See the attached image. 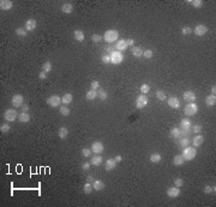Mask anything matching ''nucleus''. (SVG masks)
I'll list each match as a JSON object with an SVG mask.
<instances>
[{"label": "nucleus", "instance_id": "1", "mask_svg": "<svg viewBox=\"0 0 216 207\" xmlns=\"http://www.w3.org/2000/svg\"><path fill=\"white\" fill-rule=\"evenodd\" d=\"M118 36H119V31H118V30H115V29H109V30H107V31L103 34L102 39H103L106 42H108V43H112V42H114V41L118 40Z\"/></svg>", "mask_w": 216, "mask_h": 207}, {"label": "nucleus", "instance_id": "2", "mask_svg": "<svg viewBox=\"0 0 216 207\" xmlns=\"http://www.w3.org/2000/svg\"><path fill=\"white\" fill-rule=\"evenodd\" d=\"M184 157V159L186 160V162H191V160H193L196 158V155H197V151H196V148L195 147H190V146H187V147H185L184 148V151H183V154H181Z\"/></svg>", "mask_w": 216, "mask_h": 207}, {"label": "nucleus", "instance_id": "3", "mask_svg": "<svg viewBox=\"0 0 216 207\" xmlns=\"http://www.w3.org/2000/svg\"><path fill=\"white\" fill-rule=\"evenodd\" d=\"M110 63L112 64H114V65H118V64H120L122 60H124V54H122V52H120V51H113L112 53H110Z\"/></svg>", "mask_w": 216, "mask_h": 207}, {"label": "nucleus", "instance_id": "4", "mask_svg": "<svg viewBox=\"0 0 216 207\" xmlns=\"http://www.w3.org/2000/svg\"><path fill=\"white\" fill-rule=\"evenodd\" d=\"M198 112V106L196 105L195 102H189L187 105L185 106V110H184V113L186 114L187 117H192Z\"/></svg>", "mask_w": 216, "mask_h": 207}, {"label": "nucleus", "instance_id": "5", "mask_svg": "<svg viewBox=\"0 0 216 207\" xmlns=\"http://www.w3.org/2000/svg\"><path fill=\"white\" fill-rule=\"evenodd\" d=\"M18 114H19V113H18L16 110L8 108V110H6L5 113H4V118H5L6 122H15V121L18 118Z\"/></svg>", "mask_w": 216, "mask_h": 207}, {"label": "nucleus", "instance_id": "6", "mask_svg": "<svg viewBox=\"0 0 216 207\" xmlns=\"http://www.w3.org/2000/svg\"><path fill=\"white\" fill-rule=\"evenodd\" d=\"M189 134V131H185L180 128H172L170 129V137H173V139H183L185 137V135Z\"/></svg>", "mask_w": 216, "mask_h": 207}, {"label": "nucleus", "instance_id": "7", "mask_svg": "<svg viewBox=\"0 0 216 207\" xmlns=\"http://www.w3.org/2000/svg\"><path fill=\"white\" fill-rule=\"evenodd\" d=\"M60 102H61V98L59 95H52L47 99V104L51 107H60Z\"/></svg>", "mask_w": 216, "mask_h": 207}, {"label": "nucleus", "instance_id": "8", "mask_svg": "<svg viewBox=\"0 0 216 207\" xmlns=\"http://www.w3.org/2000/svg\"><path fill=\"white\" fill-rule=\"evenodd\" d=\"M146 105H148V98H146V95L145 94H141L137 98V100H136V107H137L138 110H142Z\"/></svg>", "mask_w": 216, "mask_h": 207}, {"label": "nucleus", "instance_id": "9", "mask_svg": "<svg viewBox=\"0 0 216 207\" xmlns=\"http://www.w3.org/2000/svg\"><path fill=\"white\" fill-rule=\"evenodd\" d=\"M193 33H195V35H197V36H204L208 33V27L204 24H198L195 28V30H193Z\"/></svg>", "mask_w": 216, "mask_h": 207}, {"label": "nucleus", "instance_id": "10", "mask_svg": "<svg viewBox=\"0 0 216 207\" xmlns=\"http://www.w3.org/2000/svg\"><path fill=\"white\" fill-rule=\"evenodd\" d=\"M183 98L187 102H195L196 101V94H195V91H192V90H185L184 94H183Z\"/></svg>", "mask_w": 216, "mask_h": 207}, {"label": "nucleus", "instance_id": "11", "mask_svg": "<svg viewBox=\"0 0 216 207\" xmlns=\"http://www.w3.org/2000/svg\"><path fill=\"white\" fill-rule=\"evenodd\" d=\"M23 102H24V98L20 94H15L12 96V105L15 107H22Z\"/></svg>", "mask_w": 216, "mask_h": 207}, {"label": "nucleus", "instance_id": "12", "mask_svg": "<svg viewBox=\"0 0 216 207\" xmlns=\"http://www.w3.org/2000/svg\"><path fill=\"white\" fill-rule=\"evenodd\" d=\"M36 26H37L36 21L34 19V18H29V19L25 22V24H24V29H25L27 31H32V30L36 29Z\"/></svg>", "mask_w": 216, "mask_h": 207}, {"label": "nucleus", "instance_id": "13", "mask_svg": "<svg viewBox=\"0 0 216 207\" xmlns=\"http://www.w3.org/2000/svg\"><path fill=\"white\" fill-rule=\"evenodd\" d=\"M91 151H93V153H95V154H101L102 152H103V145H102V142L95 141V142L93 143V146H91Z\"/></svg>", "mask_w": 216, "mask_h": 207}, {"label": "nucleus", "instance_id": "14", "mask_svg": "<svg viewBox=\"0 0 216 207\" xmlns=\"http://www.w3.org/2000/svg\"><path fill=\"white\" fill-rule=\"evenodd\" d=\"M167 104L170 108H179L180 107V101L178 98L175 96H170L168 100H167Z\"/></svg>", "mask_w": 216, "mask_h": 207}, {"label": "nucleus", "instance_id": "15", "mask_svg": "<svg viewBox=\"0 0 216 207\" xmlns=\"http://www.w3.org/2000/svg\"><path fill=\"white\" fill-rule=\"evenodd\" d=\"M167 195H168L169 198L175 199V198H178L179 195H180V189H179L178 187H172V188H168V189H167Z\"/></svg>", "mask_w": 216, "mask_h": 207}, {"label": "nucleus", "instance_id": "16", "mask_svg": "<svg viewBox=\"0 0 216 207\" xmlns=\"http://www.w3.org/2000/svg\"><path fill=\"white\" fill-rule=\"evenodd\" d=\"M13 7V3L10 1V0H1L0 1V9L3 11H8Z\"/></svg>", "mask_w": 216, "mask_h": 207}, {"label": "nucleus", "instance_id": "17", "mask_svg": "<svg viewBox=\"0 0 216 207\" xmlns=\"http://www.w3.org/2000/svg\"><path fill=\"white\" fill-rule=\"evenodd\" d=\"M192 122L189 119V118H184V119H181V122H180V129H183V130H185V131H189L190 129H191V124Z\"/></svg>", "mask_w": 216, "mask_h": 207}, {"label": "nucleus", "instance_id": "18", "mask_svg": "<svg viewBox=\"0 0 216 207\" xmlns=\"http://www.w3.org/2000/svg\"><path fill=\"white\" fill-rule=\"evenodd\" d=\"M203 142H204V136L198 134V135L195 136V139H193V141H192V145L196 148V147H201L203 145Z\"/></svg>", "mask_w": 216, "mask_h": 207}, {"label": "nucleus", "instance_id": "19", "mask_svg": "<svg viewBox=\"0 0 216 207\" xmlns=\"http://www.w3.org/2000/svg\"><path fill=\"white\" fill-rule=\"evenodd\" d=\"M105 183L102 182L101 179H95L94 182H93V189L94 190H97V191H100V190H103L105 189Z\"/></svg>", "mask_w": 216, "mask_h": 207}, {"label": "nucleus", "instance_id": "20", "mask_svg": "<svg viewBox=\"0 0 216 207\" xmlns=\"http://www.w3.org/2000/svg\"><path fill=\"white\" fill-rule=\"evenodd\" d=\"M60 10L63 11L64 13L70 15V13L72 12V11H73V5H72V4H70V3H65V4H63V5H61Z\"/></svg>", "mask_w": 216, "mask_h": 207}, {"label": "nucleus", "instance_id": "21", "mask_svg": "<svg viewBox=\"0 0 216 207\" xmlns=\"http://www.w3.org/2000/svg\"><path fill=\"white\" fill-rule=\"evenodd\" d=\"M185 162H186V160L184 159V157L181 155V154H178V155H175V157L173 158V164H174L175 166H181V165H184Z\"/></svg>", "mask_w": 216, "mask_h": 207}, {"label": "nucleus", "instance_id": "22", "mask_svg": "<svg viewBox=\"0 0 216 207\" xmlns=\"http://www.w3.org/2000/svg\"><path fill=\"white\" fill-rule=\"evenodd\" d=\"M115 166H117V162H115L114 159H108L107 162H106V164H105L106 171H112V170H114Z\"/></svg>", "mask_w": 216, "mask_h": 207}, {"label": "nucleus", "instance_id": "23", "mask_svg": "<svg viewBox=\"0 0 216 207\" xmlns=\"http://www.w3.org/2000/svg\"><path fill=\"white\" fill-rule=\"evenodd\" d=\"M18 121L20 123H28L30 121V114L28 112H20L18 114Z\"/></svg>", "mask_w": 216, "mask_h": 207}, {"label": "nucleus", "instance_id": "24", "mask_svg": "<svg viewBox=\"0 0 216 207\" xmlns=\"http://www.w3.org/2000/svg\"><path fill=\"white\" fill-rule=\"evenodd\" d=\"M131 52L136 58H141V57H143V50L139 47V46H134V47H132Z\"/></svg>", "mask_w": 216, "mask_h": 207}, {"label": "nucleus", "instance_id": "25", "mask_svg": "<svg viewBox=\"0 0 216 207\" xmlns=\"http://www.w3.org/2000/svg\"><path fill=\"white\" fill-rule=\"evenodd\" d=\"M73 100V95L71 93H66L64 94V96L61 98V102L64 104V105H69V104H71Z\"/></svg>", "mask_w": 216, "mask_h": 207}, {"label": "nucleus", "instance_id": "26", "mask_svg": "<svg viewBox=\"0 0 216 207\" xmlns=\"http://www.w3.org/2000/svg\"><path fill=\"white\" fill-rule=\"evenodd\" d=\"M126 48H127V42H126V40H124V39L119 40L118 43H117V51L122 52V51H125Z\"/></svg>", "mask_w": 216, "mask_h": 207}, {"label": "nucleus", "instance_id": "27", "mask_svg": "<svg viewBox=\"0 0 216 207\" xmlns=\"http://www.w3.org/2000/svg\"><path fill=\"white\" fill-rule=\"evenodd\" d=\"M215 104H216V96H215V94H210V95H208L205 98V105L207 106H215Z\"/></svg>", "mask_w": 216, "mask_h": 207}, {"label": "nucleus", "instance_id": "28", "mask_svg": "<svg viewBox=\"0 0 216 207\" xmlns=\"http://www.w3.org/2000/svg\"><path fill=\"white\" fill-rule=\"evenodd\" d=\"M73 36H75V39H76L77 41H79V42L84 41V39H85V35H84V33H83L82 30H75V31H73Z\"/></svg>", "mask_w": 216, "mask_h": 207}, {"label": "nucleus", "instance_id": "29", "mask_svg": "<svg viewBox=\"0 0 216 207\" xmlns=\"http://www.w3.org/2000/svg\"><path fill=\"white\" fill-rule=\"evenodd\" d=\"M85 98H87V100H95L96 98H97V90H94V89H90L89 91H87V94H85Z\"/></svg>", "mask_w": 216, "mask_h": 207}, {"label": "nucleus", "instance_id": "30", "mask_svg": "<svg viewBox=\"0 0 216 207\" xmlns=\"http://www.w3.org/2000/svg\"><path fill=\"white\" fill-rule=\"evenodd\" d=\"M101 163H102V157H101L100 154L94 155V157L91 158V162H90V164L94 165V166H100Z\"/></svg>", "mask_w": 216, "mask_h": 207}, {"label": "nucleus", "instance_id": "31", "mask_svg": "<svg viewBox=\"0 0 216 207\" xmlns=\"http://www.w3.org/2000/svg\"><path fill=\"white\" fill-rule=\"evenodd\" d=\"M58 135H59V137H60L61 140H65L66 137H67V135H69V129H67L66 126H61V128L59 129Z\"/></svg>", "mask_w": 216, "mask_h": 207}, {"label": "nucleus", "instance_id": "32", "mask_svg": "<svg viewBox=\"0 0 216 207\" xmlns=\"http://www.w3.org/2000/svg\"><path fill=\"white\" fill-rule=\"evenodd\" d=\"M161 154H158V153H154V154H151L150 155V162L153 163V164H158L161 162Z\"/></svg>", "mask_w": 216, "mask_h": 207}, {"label": "nucleus", "instance_id": "33", "mask_svg": "<svg viewBox=\"0 0 216 207\" xmlns=\"http://www.w3.org/2000/svg\"><path fill=\"white\" fill-rule=\"evenodd\" d=\"M187 3L191 4L193 7H196V9H199V7L203 6V1H202V0H189Z\"/></svg>", "mask_w": 216, "mask_h": 207}, {"label": "nucleus", "instance_id": "34", "mask_svg": "<svg viewBox=\"0 0 216 207\" xmlns=\"http://www.w3.org/2000/svg\"><path fill=\"white\" fill-rule=\"evenodd\" d=\"M51 70H52V63H51V62L43 63V65H42V71L46 72V74H48V72H51Z\"/></svg>", "mask_w": 216, "mask_h": 207}, {"label": "nucleus", "instance_id": "35", "mask_svg": "<svg viewBox=\"0 0 216 207\" xmlns=\"http://www.w3.org/2000/svg\"><path fill=\"white\" fill-rule=\"evenodd\" d=\"M59 113L63 114V116H69V114H70V108L67 107V105H63L59 108Z\"/></svg>", "mask_w": 216, "mask_h": 207}, {"label": "nucleus", "instance_id": "36", "mask_svg": "<svg viewBox=\"0 0 216 207\" xmlns=\"http://www.w3.org/2000/svg\"><path fill=\"white\" fill-rule=\"evenodd\" d=\"M156 98L160 100V101H165L167 99V94L165 93L163 90H157L156 91Z\"/></svg>", "mask_w": 216, "mask_h": 207}, {"label": "nucleus", "instance_id": "37", "mask_svg": "<svg viewBox=\"0 0 216 207\" xmlns=\"http://www.w3.org/2000/svg\"><path fill=\"white\" fill-rule=\"evenodd\" d=\"M83 190H84V193L87 194V195H89L90 193L93 191V184L90 182H88V183H85L84 184V188H83Z\"/></svg>", "mask_w": 216, "mask_h": 207}, {"label": "nucleus", "instance_id": "38", "mask_svg": "<svg viewBox=\"0 0 216 207\" xmlns=\"http://www.w3.org/2000/svg\"><path fill=\"white\" fill-rule=\"evenodd\" d=\"M179 140H180L179 146H180L181 148H185V147H187V146L190 145V140L187 139V137H183V139H179Z\"/></svg>", "mask_w": 216, "mask_h": 207}, {"label": "nucleus", "instance_id": "39", "mask_svg": "<svg viewBox=\"0 0 216 207\" xmlns=\"http://www.w3.org/2000/svg\"><path fill=\"white\" fill-rule=\"evenodd\" d=\"M27 33H28V31H27L24 28H17V29H16V34H17L18 36H22V38H25V36H27Z\"/></svg>", "mask_w": 216, "mask_h": 207}, {"label": "nucleus", "instance_id": "40", "mask_svg": "<svg viewBox=\"0 0 216 207\" xmlns=\"http://www.w3.org/2000/svg\"><path fill=\"white\" fill-rule=\"evenodd\" d=\"M97 96H99V99H101V100H106V99L108 98V94L106 93V90L100 89V90L97 91Z\"/></svg>", "mask_w": 216, "mask_h": 207}, {"label": "nucleus", "instance_id": "41", "mask_svg": "<svg viewBox=\"0 0 216 207\" xmlns=\"http://www.w3.org/2000/svg\"><path fill=\"white\" fill-rule=\"evenodd\" d=\"M153 55H154V52H153L151 50H145V51H143V57H144V58H146V59L153 58Z\"/></svg>", "mask_w": 216, "mask_h": 207}, {"label": "nucleus", "instance_id": "42", "mask_svg": "<svg viewBox=\"0 0 216 207\" xmlns=\"http://www.w3.org/2000/svg\"><path fill=\"white\" fill-rule=\"evenodd\" d=\"M149 90H150V86L149 84L145 83V84L141 86V93L142 94H148V93H149Z\"/></svg>", "mask_w": 216, "mask_h": 207}, {"label": "nucleus", "instance_id": "43", "mask_svg": "<svg viewBox=\"0 0 216 207\" xmlns=\"http://www.w3.org/2000/svg\"><path fill=\"white\" fill-rule=\"evenodd\" d=\"M0 131L4 133V134L8 133V131H10V124H8V123H4V124H1V126H0Z\"/></svg>", "mask_w": 216, "mask_h": 207}, {"label": "nucleus", "instance_id": "44", "mask_svg": "<svg viewBox=\"0 0 216 207\" xmlns=\"http://www.w3.org/2000/svg\"><path fill=\"white\" fill-rule=\"evenodd\" d=\"M91 153H93V151H91V148H83L82 149V155L83 157H85V158H89L90 155H91Z\"/></svg>", "mask_w": 216, "mask_h": 207}, {"label": "nucleus", "instance_id": "45", "mask_svg": "<svg viewBox=\"0 0 216 207\" xmlns=\"http://www.w3.org/2000/svg\"><path fill=\"white\" fill-rule=\"evenodd\" d=\"M101 40H102V36L100 35V34H93L91 35V41L94 43H99Z\"/></svg>", "mask_w": 216, "mask_h": 207}, {"label": "nucleus", "instance_id": "46", "mask_svg": "<svg viewBox=\"0 0 216 207\" xmlns=\"http://www.w3.org/2000/svg\"><path fill=\"white\" fill-rule=\"evenodd\" d=\"M215 190H216V187L214 186V187H211V186H205L204 187V189H203V191L205 193V194H210V193H215Z\"/></svg>", "mask_w": 216, "mask_h": 207}, {"label": "nucleus", "instance_id": "47", "mask_svg": "<svg viewBox=\"0 0 216 207\" xmlns=\"http://www.w3.org/2000/svg\"><path fill=\"white\" fill-rule=\"evenodd\" d=\"M184 186V179L183 178H175V181H174V187H178V188H180V187H183Z\"/></svg>", "mask_w": 216, "mask_h": 207}, {"label": "nucleus", "instance_id": "48", "mask_svg": "<svg viewBox=\"0 0 216 207\" xmlns=\"http://www.w3.org/2000/svg\"><path fill=\"white\" fill-rule=\"evenodd\" d=\"M181 33H183V35H190V34L193 33V30L190 27H184L183 29H181Z\"/></svg>", "mask_w": 216, "mask_h": 207}, {"label": "nucleus", "instance_id": "49", "mask_svg": "<svg viewBox=\"0 0 216 207\" xmlns=\"http://www.w3.org/2000/svg\"><path fill=\"white\" fill-rule=\"evenodd\" d=\"M192 130H193V133H195V134H197V135H198V134H201V133H202L203 128H202V125L197 124V125H195V126H193V128H192Z\"/></svg>", "mask_w": 216, "mask_h": 207}, {"label": "nucleus", "instance_id": "50", "mask_svg": "<svg viewBox=\"0 0 216 207\" xmlns=\"http://www.w3.org/2000/svg\"><path fill=\"white\" fill-rule=\"evenodd\" d=\"M101 60H102V63H105V64H109L110 63V57L108 54H103L101 57Z\"/></svg>", "mask_w": 216, "mask_h": 207}, {"label": "nucleus", "instance_id": "51", "mask_svg": "<svg viewBox=\"0 0 216 207\" xmlns=\"http://www.w3.org/2000/svg\"><path fill=\"white\" fill-rule=\"evenodd\" d=\"M90 87H91V89H94V90H97V89L100 88L99 81H93L91 83H90Z\"/></svg>", "mask_w": 216, "mask_h": 207}, {"label": "nucleus", "instance_id": "52", "mask_svg": "<svg viewBox=\"0 0 216 207\" xmlns=\"http://www.w3.org/2000/svg\"><path fill=\"white\" fill-rule=\"evenodd\" d=\"M90 166H91V164H90L89 162H85V163H83V164H82V169H83L84 171H89Z\"/></svg>", "mask_w": 216, "mask_h": 207}, {"label": "nucleus", "instance_id": "53", "mask_svg": "<svg viewBox=\"0 0 216 207\" xmlns=\"http://www.w3.org/2000/svg\"><path fill=\"white\" fill-rule=\"evenodd\" d=\"M126 42H127V46H133L134 45V40L133 39H127Z\"/></svg>", "mask_w": 216, "mask_h": 207}, {"label": "nucleus", "instance_id": "54", "mask_svg": "<svg viewBox=\"0 0 216 207\" xmlns=\"http://www.w3.org/2000/svg\"><path fill=\"white\" fill-rule=\"evenodd\" d=\"M22 110H23V112H28L29 111V106L25 105V104H23V105H22Z\"/></svg>", "mask_w": 216, "mask_h": 207}, {"label": "nucleus", "instance_id": "55", "mask_svg": "<svg viewBox=\"0 0 216 207\" xmlns=\"http://www.w3.org/2000/svg\"><path fill=\"white\" fill-rule=\"evenodd\" d=\"M39 77H40L41 79H44V78H46V77H47V75H46V72H43V71H42V72H40Z\"/></svg>", "mask_w": 216, "mask_h": 207}, {"label": "nucleus", "instance_id": "56", "mask_svg": "<svg viewBox=\"0 0 216 207\" xmlns=\"http://www.w3.org/2000/svg\"><path fill=\"white\" fill-rule=\"evenodd\" d=\"M114 160H115V162H117V163H120V162H121V160H122V158H121V155H117V157L114 158Z\"/></svg>", "mask_w": 216, "mask_h": 207}, {"label": "nucleus", "instance_id": "57", "mask_svg": "<svg viewBox=\"0 0 216 207\" xmlns=\"http://www.w3.org/2000/svg\"><path fill=\"white\" fill-rule=\"evenodd\" d=\"M87 181H89V182H94V181H95V178H94L91 175H89V176L87 177Z\"/></svg>", "mask_w": 216, "mask_h": 207}, {"label": "nucleus", "instance_id": "58", "mask_svg": "<svg viewBox=\"0 0 216 207\" xmlns=\"http://www.w3.org/2000/svg\"><path fill=\"white\" fill-rule=\"evenodd\" d=\"M216 93V86L214 84L212 87H211V94H215Z\"/></svg>", "mask_w": 216, "mask_h": 207}]
</instances>
